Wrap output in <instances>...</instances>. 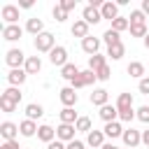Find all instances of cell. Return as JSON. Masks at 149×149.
Masks as SVG:
<instances>
[{
    "label": "cell",
    "mask_w": 149,
    "mask_h": 149,
    "mask_svg": "<svg viewBox=\"0 0 149 149\" xmlns=\"http://www.w3.org/2000/svg\"><path fill=\"white\" fill-rule=\"evenodd\" d=\"M0 16H2L5 26H14V23H19V7L16 5H5L0 9Z\"/></svg>",
    "instance_id": "ba28073f"
},
{
    "label": "cell",
    "mask_w": 149,
    "mask_h": 149,
    "mask_svg": "<svg viewBox=\"0 0 149 149\" xmlns=\"http://www.w3.org/2000/svg\"><path fill=\"white\" fill-rule=\"evenodd\" d=\"M81 19H84L88 26H95V23H100V21H102V14H100V9H98V7L86 5V7H84V12H81Z\"/></svg>",
    "instance_id": "30bf717a"
},
{
    "label": "cell",
    "mask_w": 149,
    "mask_h": 149,
    "mask_svg": "<svg viewBox=\"0 0 149 149\" xmlns=\"http://www.w3.org/2000/svg\"><path fill=\"white\" fill-rule=\"evenodd\" d=\"M126 149H135L137 144H142V130H135V128H126L123 135H121Z\"/></svg>",
    "instance_id": "5b68a950"
},
{
    "label": "cell",
    "mask_w": 149,
    "mask_h": 149,
    "mask_svg": "<svg viewBox=\"0 0 149 149\" xmlns=\"http://www.w3.org/2000/svg\"><path fill=\"white\" fill-rule=\"evenodd\" d=\"M33 44H35V51H37V54H51V49L56 47V37H54L49 30H44L42 35L35 37Z\"/></svg>",
    "instance_id": "6da1fadb"
},
{
    "label": "cell",
    "mask_w": 149,
    "mask_h": 149,
    "mask_svg": "<svg viewBox=\"0 0 149 149\" xmlns=\"http://www.w3.org/2000/svg\"><path fill=\"white\" fill-rule=\"evenodd\" d=\"M95 77H98V81H107V79L112 77V70H109V65H105V68H100V70L95 72Z\"/></svg>",
    "instance_id": "60d3db41"
},
{
    "label": "cell",
    "mask_w": 149,
    "mask_h": 149,
    "mask_svg": "<svg viewBox=\"0 0 149 149\" xmlns=\"http://www.w3.org/2000/svg\"><path fill=\"white\" fill-rule=\"evenodd\" d=\"M68 149H86V142H81V140H72V142H68Z\"/></svg>",
    "instance_id": "ee69618b"
},
{
    "label": "cell",
    "mask_w": 149,
    "mask_h": 149,
    "mask_svg": "<svg viewBox=\"0 0 149 149\" xmlns=\"http://www.w3.org/2000/svg\"><path fill=\"white\" fill-rule=\"evenodd\" d=\"M98 116L105 121V123H112V121H119V109H116V105H105V107H100V112H98Z\"/></svg>",
    "instance_id": "5bb4252c"
},
{
    "label": "cell",
    "mask_w": 149,
    "mask_h": 149,
    "mask_svg": "<svg viewBox=\"0 0 149 149\" xmlns=\"http://www.w3.org/2000/svg\"><path fill=\"white\" fill-rule=\"evenodd\" d=\"M107 56H109L112 61H121V58L126 56V44L119 42V44H114V47H107Z\"/></svg>",
    "instance_id": "83f0119b"
},
{
    "label": "cell",
    "mask_w": 149,
    "mask_h": 149,
    "mask_svg": "<svg viewBox=\"0 0 149 149\" xmlns=\"http://www.w3.org/2000/svg\"><path fill=\"white\" fill-rule=\"evenodd\" d=\"M95 81H98L95 72L86 68V70H81V72H79V77H77L74 81H70V86L77 91V88H86V86H91V84H95Z\"/></svg>",
    "instance_id": "3957f363"
},
{
    "label": "cell",
    "mask_w": 149,
    "mask_h": 149,
    "mask_svg": "<svg viewBox=\"0 0 149 149\" xmlns=\"http://www.w3.org/2000/svg\"><path fill=\"white\" fill-rule=\"evenodd\" d=\"M58 100L63 102V107H74L77 100H79V95H77V91L72 86H65V88L58 91Z\"/></svg>",
    "instance_id": "52a82bcc"
},
{
    "label": "cell",
    "mask_w": 149,
    "mask_h": 149,
    "mask_svg": "<svg viewBox=\"0 0 149 149\" xmlns=\"http://www.w3.org/2000/svg\"><path fill=\"white\" fill-rule=\"evenodd\" d=\"M58 116H61V123H77V112H74V107H63L61 112H58Z\"/></svg>",
    "instance_id": "4316f807"
},
{
    "label": "cell",
    "mask_w": 149,
    "mask_h": 149,
    "mask_svg": "<svg viewBox=\"0 0 149 149\" xmlns=\"http://www.w3.org/2000/svg\"><path fill=\"white\" fill-rule=\"evenodd\" d=\"M135 114H137V121H142V123H149V105H142V107H137V109H135Z\"/></svg>",
    "instance_id": "74e56055"
},
{
    "label": "cell",
    "mask_w": 149,
    "mask_h": 149,
    "mask_svg": "<svg viewBox=\"0 0 149 149\" xmlns=\"http://www.w3.org/2000/svg\"><path fill=\"white\" fill-rule=\"evenodd\" d=\"M26 79H28V72L23 70V68H16V70H9L7 72V81H9V86H23L26 84Z\"/></svg>",
    "instance_id": "7c38bea8"
},
{
    "label": "cell",
    "mask_w": 149,
    "mask_h": 149,
    "mask_svg": "<svg viewBox=\"0 0 149 149\" xmlns=\"http://www.w3.org/2000/svg\"><path fill=\"white\" fill-rule=\"evenodd\" d=\"M26 33H30L33 37L42 35V33H44V21H42V19H37V16L28 19V21H26Z\"/></svg>",
    "instance_id": "e0dca14e"
},
{
    "label": "cell",
    "mask_w": 149,
    "mask_h": 149,
    "mask_svg": "<svg viewBox=\"0 0 149 149\" xmlns=\"http://www.w3.org/2000/svg\"><path fill=\"white\" fill-rule=\"evenodd\" d=\"M142 144H147V147H149V128H147V130H142Z\"/></svg>",
    "instance_id": "c3c4849f"
},
{
    "label": "cell",
    "mask_w": 149,
    "mask_h": 149,
    "mask_svg": "<svg viewBox=\"0 0 149 149\" xmlns=\"http://www.w3.org/2000/svg\"><path fill=\"white\" fill-rule=\"evenodd\" d=\"M49 63L56 65V68H65L68 65V49L61 47V44H56L51 49V54H49Z\"/></svg>",
    "instance_id": "277c9868"
},
{
    "label": "cell",
    "mask_w": 149,
    "mask_h": 149,
    "mask_svg": "<svg viewBox=\"0 0 149 149\" xmlns=\"http://www.w3.org/2000/svg\"><path fill=\"white\" fill-rule=\"evenodd\" d=\"M128 21H130V23H144V21H147V14H144L142 9H133L130 16H128Z\"/></svg>",
    "instance_id": "8d00e7d4"
},
{
    "label": "cell",
    "mask_w": 149,
    "mask_h": 149,
    "mask_svg": "<svg viewBox=\"0 0 149 149\" xmlns=\"http://www.w3.org/2000/svg\"><path fill=\"white\" fill-rule=\"evenodd\" d=\"M105 65H107V56H105V54H95V56L88 58V70H93V72H98V70L105 68Z\"/></svg>",
    "instance_id": "f1b7e54d"
},
{
    "label": "cell",
    "mask_w": 149,
    "mask_h": 149,
    "mask_svg": "<svg viewBox=\"0 0 149 149\" xmlns=\"http://www.w3.org/2000/svg\"><path fill=\"white\" fill-rule=\"evenodd\" d=\"M0 149H21V147H19V140H12V142H2Z\"/></svg>",
    "instance_id": "bcb514c9"
},
{
    "label": "cell",
    "mask_w": 149,
    "mask_h": 149,
    "mask_svg": "<svg viewBox=\"0 0 149 149\" xmlns=\"http://www.w3.org/2000/svg\"><path fill=\"white\" fill-rule=\"evenodd\" d=\"M58 5H61V7L65 9V12H72V9L77 7V0H61Z\"/></svg>",
    "instance_id": "7bdbcfd3"
},
{
    "label": "cell",
    "mask_w": 149,
    "mask_h": 149,
    "mask_svg": "<svg viewBox=\"0 0 149 149\" xmlns=\"http://www.w3.org/2000/svg\"><path fill=\"white\" fill-rule=\"evenodd\" d=\"M140 9H142V12L149 16V0H142V7H140Z\"/></svg>",
    "instance_id": "681fc988"
},
{
    "label": "cell",
    "mask_w": 149,
    "mask_h": 149,
    "mask_svg": "<svg viewBox=\"0 0 149 149\" xmlns=\"http://www.w3.org/2000/svg\"><path fill=\"white\" fill-rule=\"evenodd\" d=\"M23 70H26L28 74H37V72L42 70V58H40V56H28V61H26Z\"/></svg>",
    "instance_id": "cb8c5ba5"
},
{
    "label": "cell",
    "mask_w": 149,
    "mask_h": 149,
    "mask_svg": "<svg viewBox=\"0 0 149 149\" xmlns=\"http://www.w3.org/2000/svg\"><path fill=\"white\" fill-rule=\"evenodd\" d=\"M121 33H116V30H112V28H107L105 33H102V42L107 44V47H114V44H119L121 42V37H119Z\"/></svg>",
    "instance_id": "4dcf8cb0"
},
{
    "label": "cell",
    "mask_w": 149,
    "mask_h": 149,
    "mask_svg": "<svg viewBox=\"0 0 149 149\" xmlns=\"http://www.w3.org/2000/svg\"><path fill=\"white\" fill-rule=\"evenodd\" d=\"M102 144H105V133L93 128V130L86 135V147H91V149H100Z\"/></svg>",
    "instance_id": "9a60e30c"
},
{
    "label": "cell",
    "mask_w": 149,
    "mask_h": 149,
    "mask_svg": "<svg viewBox=\"0 0 149 149\" xmlns=\"http://www.w3.org/2000/svg\"><path fill=\"white\" fill-rule=\"evenodd\" d=\"M37 140H42L44 144L54 142V140H56V128H51L49 123H42V126H40V130H37Z\"/></svg>",
    "instance_id": "44dd1931"
},
{
    "label": "cell",
    "mask_w": 149,
    "mask_h": 149,
    "mask_svg": "<svg viewBox=\"0 0 149 149\" xmlns=\"http://www.w3.org/2000/svg\"><path fill=\"white\" fill-rule=\"evenodd\" d=\"M19 7H21V9H30V7H33V0H21Z\"/></svg>",
    "instance_id": "7dc6e473"
},
{
    "label": "cell",
    "mask_w": 149,
    "mask_h": 149,
    "mask_svg": "<svg viewBox=\"0 0 149 149\" xmlns=\"http://www.w3.org/2000/svg\"><path fill=\"white\" fill-rule=\"evenodd\" d=\"M26 61H28V56L21 51V49H9L7 54H5V63H7V68L9 70H16V68H23L26 65Z\"/></svg>",
    "instance_id": "7a4b0ae2"
},
{
    "label": "cell",
    "mask_w": 149,
    "mask_h": 149,
    "mask_svg": "<svg viewBox=\"0 0 149 149\" xmlns=\"http://www.w3.org/2000/svg\"><path fill=\"white\" fill-rule=\"evenodd\" d=\"M144 47L149 49V33H147V37H144Z\"/></svg>",
    "instance_id": "816d5d0a"
},
{
    "label": "cell",
    "mask_w": 149,
    "mask_h": 149,
    "mask_svg": "<svg viewBox=\"0 0 149 149\" xmlns=\"http://www.w3.org/2000/svg\"><path fill=\"white\" fill-rule=\"evenodd\" d=\"M2 95H5V98H9V100H12V102H16V105H19V102H21V98H23V93H21V88H19V86H7V88L2 91Z\"/></svg>",
    "instance_id": "1f68e13d"
},
{
    "label": "cell",
    "mask_w": 149,
    "mask_h": 149,
    "mask_svg": "<svg viewBox=\"0 0 149 149\" xmlns=\"http://www.w3.org/2000/svg\"><path fill=\"white\" fill-rule=\"evenodd\" d=\"M74 133H77V128L72 126V123H58L56 126V140H61V142H72L74 140Z\"/></svg>",
    "instance_id": "8992f818"
},
{
    "label": "cell",
    "mask_w": 149,
    "mask_h": 149,
    "mask_svg": "<svg viewBox=\"0 0 149 149\" xmlns=\"http://www.w3.org/2000/svg\"><path fill=\"white\" fill-rule=\"evenodd\" d=\"M42 114H44V107L40 102H28L26 105V119L37 121V119H42Z\"/></svg>",
    "instance_id": "603a6c76"
},
{
    "label": "cell",
    "mask_w": 149,
    "mask_h": 149,
    "mask_svg": "<svg viewBox=\"0 0 149 149\" xmlns=\"http://www.w3.org/2000/svg\"><path fill=\"white\" fill-rule=\"evenodd\" d=\"M79 72H81V70H79L74 63H68L65 68H61V77H63L65 81H74V79L79 77Z\"/></svg>",
    "instance_id": "d4e9b609"
},
{
    "label": "cell",
    "mask_w": 149,
    "mask_h": 149,
    "mask_svg": "<svg viewBox=\"0 0 149 149\" xmlns=\"http://www.w3.org/2000/svg\"><path fill=\"white\" fill-rule=\"evenodd\" d=\"M16 107H19V105H16V102H12V100H9V98H5V95H2V93H0V109H2V112H5V114H12V112H14V109H16Z\"/></svg>",
    "instance_id": "d590c367"
},
{
    "label": "cell",
    "mask_w": 149,
    "mask_h": 149,
    "mask_svg": "<svg viewBox=\"0 0 149 149\" xmlns=\"http://www.w3.org/2000/svg\"><path fill=\"white\" fill-rule=\"evenodd\" d=\"M133 119H137L135 109H123V112H119V121H123V123H130Z\"/></svg>",
    "instance_id": "ab89813d"
},
{
    "label": "cell",
    "mask_w": 149,
    "mask_h": 149,
    "mask_svg": "<svg viewBox=\"0 0 149 149\" xmlns=\"http://www.w3.org/2000/svg\"><path fill=\"white\" fill-rule=\"evenodd\" d=\"M100 14H102V19H107V21H114L116 16H121V14H119V5L112 2V0H107V2L100 7Z\"/></svg>",
    "instance_id": "2e32d148"
},
{
    "label": "cell",
    "mask_w": 149,
    "mask_h": 149,
    "mask_svg": "<svg viewBox=\"0 0 149 149\" xmlns=\"http://www.w3.org/2000/svg\"><path fill=\"white\" fill-rule=\"evenodd\" d=\"M130 37H147V23H130Z\"/></svg>",
    "instance_id": "e575fe53"
},
{
    "label": "cell",
    "mask_w": 149,
    "mask_h": 149,
    "mask_svg": "<svg viewBox=\"0 0 149 149\" xmlns=\"http://www.w3.org/2000/svg\"><path fill=\"white\" fill-rule=\"evenodd\" d=\"M23 30H26V28H21L19 23H14V26H2V40H7V42H19L21 35H23Z\"/></svg>",
    "instance_id": "8fae6325"
},
{
    "label": "cell",
    "mask_w": 149,
    "mask_h": 149,
    "mask_svg": "<svg viewBox=\"0 0 149 149\" xmlns=\"http://www.w3.org/2000/svg\"><path fill=\"white\" fill-rule=\"evenodd\" d=\"M128 28H130L128 16H116V19L112 21V30H116V33H123V30H128Z\"/></svg>",
    "instance_id": "836d02e7"
},
{
    "label": "cell",
    "mask_w": 149,
    "mask_h": 149,
    "mask_svg": "<svg viewBox=\"0 0 149 149\" xmlns=\"http://www.w3.org/2000/svg\"><path fill=\"white\" fill-rule=\"evenodd\" d=\"M100 44H102V42H100V37H91V35H88V37H84V40H81V51H84V54H88V58H91V56L100 54Z\"/></svg>",
    "instance_id": "9c48e42d"
},
{
    "label": "cell",
    "mask_w": 149,
    "mask_h": 149,
    "mask_svg": "<svg viewBox=\"0 0 149 149\" xmlns=\"http://www.w3.org/2000/svg\"><path fill=\"white\" fill-rule=\"evenodd\" d=\"M100 149H119V147H114V144H112V142H105V144H102V147H100Z\"/></svg>",
    "instance_id": "f907efd6"
},
{
    "label": "cell",
    "mask_w": 149,
    "mask_h": 149,
    "mask_svg": "<svg viewBox=\"0 0 149 149\" xmlns=\"http://www.w3.org/2000/svg\"><path fill=\"white\" fill-rule=\"evenodd\" d=\"M70 33H72V37H88V23L84 21V19H77L74 23H72V28H70Z\"/></svg>",
    "instance_id": "7402d4cb"
},
{
    "label": "cell",
    "mask_w": 149,
    "mask_h": 149,
    "mask_svg": "<svg viewBox=\"0 0 149 149\" xmlns=\"http://www.w3.org/2000/svg\"><path fill=\"white\" fill-rule=\"evenodd\" d=\"M137 91H140L142 95H149V77H142V79L137 81Z\"/></svg>",
    "instance_id": "b9f144b4"
},
{
    "label": "cell",
    "mask_w": 149,
    "mask_h": 149,
    "mask_svg": "<svg viewBox=\"0 0 149 149\" xmlns=\"http://www.w3.org/2000/svg\"><path fill=\"white\" fill-rule=\"evenodd\" d=\"M74 128H77V133H86V135H88V133L93 130V121H91L88 116H79L77 123H74Z\"/></svg>",
    "instance_id": "d6a6232c"
},
{
    "label": "cell",
    "mask_w": 149,
    "mask_h": 149,
    "mask_svg": "<svg viewBox=\"0 0 149 149\" xmlns=\"http://www.w3.org/2000/svg\"><path fill=\"white\" fill-rule=\"evenodd\" d=\"M126 72H128L130 77H135V79H142V77H144V63H140V61H130L128 68H126Z\"/></svg>",
    "instance_id": "484cf974"
},
{
    "label": "cell",
    "mask_w": 149,
    "mask_h": 149,
    "mask_svg": "<svg viewBox=\"0 0 149 149\" xmlns=\"http://www.w3.org/2000/svg\"><path fill=\"white\" fill-rule=\"evenodd\" d=\"M0 135H2L5 142H12V140H16V135H19V126L12 123V121H2V123H0Z\"/></svg>",
    "instance_id": "4fadbf2b"
},
{
    "label": "cell",
    "mask_w": 149,
    "mask_h": 149,
    "mask_svg": "<svg viewBox=\"0 0 149 149\" xmlns=\"http://www.w3.org/2000/svg\"><path fill=\"white\" fill-rule=\"evenodd\" d=\"M37 130H40V126H37V121H30V119H23V121L19 123V133H21L23 137H33V135H37Z\"/></svg>",
    "instance_id": "d6986e66"
},
{
    "label": "cell",
    "mask_w": 149,
    "mask_h": 149,
    "mask_svg": "<svg viewBox=\"0 0 149 149\" xmlns=\"http://www.w3.org/2000/svg\"><path fill=\"white\" fill-rule=\"evenodd\" d=\"M91 105H95V107H105L107 105V100H109V93H107V88H93V93H91Z\"/></svg>",
    "instance_id": "ac0fdd59"
},
{
    "label": "cell",
    "mask_w": 149,
    "mask_h": 149,
    "mask_svg": "<svg viewBox=\"0 0 149 149\" xmlns=\"http://www.w3.org/2000/svg\"><path fill=\"white\" fill-rule=\"evenodd\" d=\"M116 109H119V112L133 109V95H130V93H119V98H116Z\"/></svg>",
    "instance_id": "f546056e"
},
{
    "label": "cell",
    "mask_w": 149,
    "mask_h": 149,
    "mask_svg": "<svg viewBox=\"0 0 149 149\" xmlns=\"http://www.w3.org/2000/svg\"><path fill=\"white\" fill-rule=\"evenodd\" d=\"M47 149H68V144H65V142H61V140H54V142H49V144H47Z\"/></svg>",
    "instance_id": "f6af8a7d"
},
{
    "label": "cell",
    "mask_w": 149,
    "mask_h": 149,
    "mask_svg": "<svg viewBox=\"0 0 149 149\" xmlns=\"http://www.w3.org/2000/svg\"><path fill=\"white\" fill-rule=\"evenodd\" d=\"M51 14H54V21H58V23H63V21H65V19H68V12H65V9H63V7H61V5H56V7H54V12H51Z\"/></svg>",
    "instance_id": "f35d334b"
},
{
    "label": "cell",
    "mask_w": 149,
    "mask_h": 149,
    "mask_svg": "<svg viewBox=\"0 0 149 149\" xmlns=\"http://www.w3.org/2000/svg\"><path fill=\"white\" fill-rule=\"evenodd\" d=\"M123 126H121V121H112V123H105V128H102V133H105V137H109V140H114V137H121L123 135Z\"/></svg>",
    "instance_id": "ffe728a7"
}]
</instances>
